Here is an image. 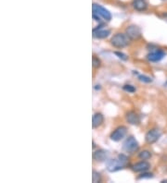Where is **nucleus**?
Instances as JSON below:
<instances>
[{
  "instance_id": "obj_1",
  "label": "nucleus",
  "mask_w": 167,
  "mask_h": 183,
  "mask_svg": "<svg viewBox=\"0 0 167 183\" xmlns=\"http://www.w3.org/2000/svg\"><path fill=\"white\" fill-rule=\"evenodd\" d=\"M128 164V158L124 154H119L117 159H110L107 163V169L110 172H116L124 168Z\"/></svg>"
},
{
  "instance_id": "obj_2",
  "label": "nucleus",
  "mask_w": 167,
  "mask_h": 183,
  "mask_svg": "<svg viewBox=\"0 0 167 183\" xmlns=\"http://www.w3.org/2000/svg\"><path fill=\"white\" fill-rule=\"evenodd\" d=\"M130 39L126 34L118 32L114 34L110 39V44L116 48H123L129 45Z\"/></svg>"
},
{
  "instance_id": "obj_3",
  "label": "nucleus",
  "mask_w": 167,
  "mask_h": 183,
  "mask_svg": "<svg viewBox=\"0 0 167 183\" xmlns=\"http://www.w3.org/2000/svg\"><path fill=\"white\" fill-rule=\"evenodd\" d=\"M123 150L127 153H133L135 152H137L139 148V144L137 143V140H136V138L134 136H129L125 142L123 143Z\"/></svg>"
},
{
  "instance_id": "obj_4",
  "label": "nucleus",
  "mask_w": 167,
  "mask_h": 183,
  "mask_svg": "<svg viewBox=\"0 0 167 183\" xmlns=\"http://www.w3.org/2000/svg\"><path fill=\"white\" fill-rule=\"evenodd\" d=\"M162 136V131L160 129H157V128H154V129H151L147 133H146L145 135V140H146V143H149V144H152L156 143L157 140L161 138Z\"/></svg>"
},
{
  "instance_id": "obj_5",
  "label": "nucleus",
  "mask_w": 167,
  "mask_h": 183,
  "mask_svg": "<svg viewBox=\"0 0 167 183\" xmlns=\"http://www.w3.org/2000/svg\"><path fill=\"white\" fill-rule=\"evenodd\" d=\"M92 9H93V12L97 14L99 16H100L101 18H103L107 22H110L111 19V14L110 12L106 9L105 8H103L102 6L99 5V4H93L92 6Z\"/></svg>"
},
{
  "instance_id": "obj_6",
  "label": "nucleus",
  "mask_w": 167,
  "mask_h": 183,
  "mask_svg": "<svg viewBox=\"0 0 167 183\" xmlns=\"http://www.w3.org/2000/svg\"><path fill=\"white\" fill-rule=\"evenodd\" d=\"M125 34L130 40H137L141 37V30L137 25H130L125 30Z\"/></svg>"
},
{
  "instance_id": "obj_7",
  "label": "nucleus",
  "mask_w": 167,
  "mask_h": 183,
  "mask_svg": "<svg viewBox=\"0 0 167 183\" xmlns=\"http://www.w3.org/2000/svg\"><path fill=\"white\" fill-rule=\"evenodd\" d=\"M127 133V128L124 126H120L116 128L110 134V139L114 142H119Z\"/></svg>"
},
{
  "instance_id": "obj_8",
  "label": "nucleus",
  "mask_w": 167,
  "mask_h": 183,
  "mask_svg": "<svg viewBox=\"0 0 167 183\" xmlns=\"http://www.w3.org/2000/svg\"><path fill=\"white\" fill-rule=\"evenodd\" d=\"M105 25L100 24L99 26H97L95 29H93V37L97 39H104L107 38L109 35L110 34V31L104 29Z\"/></svg>"
},
{
  "instance_id": "obj_9",
  "label": "nucleus",
  "mask_w": 167,
  "mask_h": 183,
  "mask_svg": "<svg viewBox=\"0 0 167 183\" xmlns=\"http://www.w3.org/2000/svg\"><path fill=\"white\" fill-rule=\"evenodd\" d=\"M150 168V164L145 160L138 162V163L132 166V169L135 172H145V171H148Z\"/></svg>"
},
{
  "instance_id": "obj_10",
  "label": "nucleus",
  "mask_w": 167,
  "mask_h": 183,
  "mask_svg": "<svg viewBox=\"0 0 167 183\" xmlns=\"http://www.w3.org/2000/svg\"><path fill=\"white\" fill-rule=\"evenodd\" d=\"M165 57V53L162 50H156L154 52H151L147 55V58L150 62H158L161 61Z\"/></svg>"
},
{
  "instance_id": "obj_11",
  "label": "nucleus",
  "mask_w": 167,
  "mask_h": 183,
  "mask_svg": "<svg viewBox=\"0 0 167 183\" xmlns=\"http://www.w3.org/2000/svg\"><path fill=\"white\" fill-rule=\"evenodd\" d=\"M125 119L131 125H138L140 122V117L135 111H129L125 115Z\"/></svg>"
},
{
  "instance_id": "obj_12",
  "label": "nucleus",
  "mask_w": 167,
  "mask_h": 183,
  "mask_svg": "<svg viewBox=\"0 0 167 183\" xmlns=\"http://www.w3.org/2000/svg\"><path fill=\"white\" fill-rule=\"evenodd\" d=\"M93 159L97 162L106 161L108 159V152L103 149L97 150L93 153Z\"/></svg>"
},
{
  "instance_id": "obj_13",
  "label": "nucleus",
  "mask_w": 167,
  "mask_h": 183,
  "mask_svg": "<svg viewBox=\"0 0 167 183\" xmlns=\"http://www.w3.org/2000/svg\"><path fill=\"white\" fill-rule=\"evenodd\" d=\"M104 121V117L101 113H96L92 117V127L94 129L99 128Z\"/></svg>"
},
{
  "instance_id": "obj_14",
  "label": "nucleus",
  "mask_w": 167,
  "mask_h": 183,
  "mask_svg": "<svg viewBox=\"0 0 167 183\" xmlns=\"http://www.w3.org/2000/svg\"><path fill=\"white\" fill-rule=\"evenodd\" d=\"M133 8L137 11H144L147 9L148 4L145 0H135L133 2Z\"/></svg>"
},
{
  "instance_id": "obj_15",
  "label": "nucleus",
  "mask_w": 167,
  "mask_h": 183,
  "mask_svg": "<svg viewBox=\"0 0 167 183\" xmlns=\"http://www.w3.org/2000/svg\"><path fill=\"white\" fill-rule=\"evenodd\" d=\"M150 157H151V153L148 150H144V151L139 153V154H138V158L141 160H148Z\"/></svg>"
},
{
  "instance_id": "obj_16",
  "label": "nucleus",
  "mask_w": 167,
  "mask_h": 183,
  "mask_svg": "<svg viewBox=\"0 0 167 183\" xmlns=\"http://www.w3.org/2000/svg\"><path fill=\"white\" fill-rule=\"evenodd\" d=\"M92 181L94 183H97L101 181V176L99 172H97L95 170H93L92 172Z\"/></svg>"
},
{
  "instance_id": "obj_17",
  "label": "nucleus",
  "mask_w": 167,
  "mask_h": 183,
  "mask_svg": "<svg viewBox=\"0 0 167 183\" xmlns=\"http://www.w3.org/2000/svg\"><path fill=\"white\" fill-rule=\"evenodd\" d=\"M138 80L140 81H142V82H145V83H150V82L152 81V79L150 78V77H148L146 75H139Z\"/></svg>"
},
{
  "instance_id": "obj_18",
  "label": "nucleus",
  "mask_w": 167,
  "mask_h": 183,
  "mask_svg": "<svg viewBox=\"0 0 167 183\" xmlns=\"http://www.w3.org/2000/svg\"><path fill=\"white\" fill-rule=\"evenodd\" d=\"M153 178L152 173H147V171L143 172L141 175H139L137 177V179H151Z\"/></svg>"
},
{
  "instance_id": "obj_19",
  "label": "nucleus",
  "mask_w": 167,
  "mask_h": 183,
  "mask_svg": "<svg viewBox=\"0 0 167 183\" xmlns=\"http://www.w3.org/2000/svg\"><path fill=\"white\" fill-rule=\"evenodd\" d=\"M123 89L125 92H128V93H135L136 92V88L133 85H130V84H125V85L123 87Z\"/></svg>"
},
{
  "instance_id": "obj_20",
  "label": "nucleus",
  "mask_w": 167,
  "mask_h": 183,
  "mask_svg": "<svg viewBox=\"0 0 167 183\" xmlns=\"http://www.w3.org/2000/svg\"><path fill=\"white\" fill-rule=\"evenodd\" d=\"M92 63H93V67L94 68H99L100 65H101V61L99 58H96V57H93V59H92Z\"/></svg>"
},
{
  "instance_id": "obj_21",
  "label": "nucleus",
  "mask_w": 167,
  "mask_h": 183,
  "mask_svg": "<svg viewBox=\"0 0 167 183\" xmlns=\"http://www.w3.org/2000/svg\"><path fill=\"white\" fill-rule=\"evenodd\" d=\"M114 54H115L119 58H121L122 60H127V59H128L127 55H125V54H123V53H122V52H117V51H116V52H114Z\"/></svg>"
},
{
  "instance_id": "obj_22",
  "label": "nucleus",
  "mask_w": 167,
  "mask_h": 183,
  "mask_svg": "<svg viewBox=\"0 0 167 183\" xmlns=\"http://www.w3.org/2000/svg\"><path fill=\"white\" fill-rule=\"evenodd\" d=\"M93 19L96 20V22H100V16H99L97 14L93 12Z\"/></svg>"
},
{
  "instance_id": "obj_23",
  "label": "nucleus",
  "mask_w": 167,
  "mask_h": 183,
  "mask_svg": "<svg viewBox=\"0 0 167 183\" xmlns=\"http://www.w3.org/2000/svg\"><path fill=\"white\" fill-rule=\"evenodd\" d=\"M162 183H167V179H163V180H162Z\"/></svg>"
},
{
  "instance_id": "obj_24",
  "label": "nucleus",
  "mask_w": 167,
  "mask_h": 183,
  "mask_svg": "<svg viewBox=\"0 0 167 183\" xmlns=\"http://www.w3.org/2000/svg\"><path fill=\"white\" fill-rule=\"evenodd\" d=\"M163 85H164V87H167V81L163 84Z\"/></svg>"
},
{
  "instance_id": "obj_25",
  "label": "nucleus",
  "mask_w": 167,
  "mask_h": 183,
  "mask_svg": "<svg viewBox=\"0 0 167 183\" xmlns=\"http://www.w3.org/2000/svg\"><path fill=\"white\" fill-rule=\"evenodd\" d=\"M163 16H164V17H167V13H164V14H163Z\"/></svg>"
}]
</instances>
